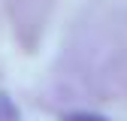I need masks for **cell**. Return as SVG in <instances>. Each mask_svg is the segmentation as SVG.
I'll list each match as a JSON object with an SVG mask.
<instances>
[{
  "label": "cell",
  "mask_w": 127,
  "mask_h": 121,
  "mask_svg": "<svg viewBox=\"0 0 127 121\" xmlns=\"http://www.w3.org/2000/svg\"><path fill=\"white\" fill-rule=\"evenodd\" d=\"M64 121H109L97 112H70V115H64Z\"/></svg>",
  "instance_id": "6da1fadb"
}]
</instances>
